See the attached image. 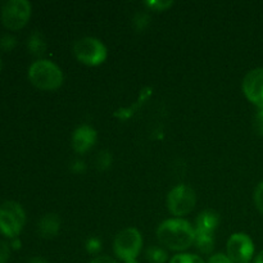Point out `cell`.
Here are the masks:
<instances>
[{"mask_svg": "<svg viewBox=\"0 0 263 263\" xmlns=\"http://www.w3.org/2000/svg\"><path fill=\"white\" fill-rule=\"evenodd\" d=\"M30 263H48L45 259L40 258V257H33V258L30 259Z\"/></svg>", "mask_w": 263, "mask_h": 263, "instance_id": "cell-28", "label": "cell"}, {"mask_svg": "<svg viewBox=\"0 0 263 263\" xmlns=\"http://www.w3.org/2000/svg\"><path fill=\"white\" fill-rule=\"evenodd\" d=\"M157 238L167 249L184 253L195 243V228L184 218H168L158 226Z\"/></svg>", "mask_w": 263, "mask_h": 263, "instance_id": "cell-1", "label": "cell"}, {"mask_svg": "<svg viewBox=\"0 0 263 263\" xmlns=\"http://www.w3.org/2000/svg\"><path fill=\"white\" fill-rule=\"evenodd\" d=\"M207 263H234L225 253H215L210 257Z\"/></svg>", "mask_w": 263, "mask_h": 263, "instance_id": "cell-24", "label": "cell"}, {"mask_svg": "<svg viewBox=\"0 0 263 263\" xmlns=\"http://www.w3.org/2000/svg\"><path fill=\"white\" fill-rule=\"evenodd\" d=\"M170 263H205L202 257L193 253H177L170 259Z\"/></svg>", "mask_w": 263, "mask_h": 263, "instance_id": "cell-16", "label": "cell"}, {"mask_svg": "<svg viewBox=\"0 0 263 263\" xmlns=\"http://www.w3.org/2000/svg\"><path fill=\"white\" fill-rule=\"evenodd\" d=\"M146 259L151 263H166L168 254L161 247H151L146 251Z\"/></svg>", "mask_w": 263, "mask_h": 263, "instance_id": "cell-15", "label": "cell"}, {"mask_svg": "<svg viewBox=\"0 0 263 263\" xmlns=\"http://www.w3.org/2000/svg\"><path fill=\"white\" fill-rule=\"evenodd\" d=\"M31 84L40 90H57L63 85L64 76L62 69L49 59H37L28 68Z\"/></svg>", "mask_w": 263, "mask_h": 263, "instance_id": "cell-2", "label": "cell"}, {"mask_svg": "<svg viewBox=\"0 0 263 263\" xmlns=\"http://www.w3.org/2000/svg\"><path fill=\"white\" fill-rule=\"evenodd\" d=\"M98 140V134L94 127L89 125H81L73 131L71 139L72 148L76 153L84 154L95 145Z\"/></svg>", "mask_w": 263, "mask_h": 263, "instance_id": "cell-10", "label": "cell"}, {"mask_svg": "<svg viewBox=\"0 0 263 263\" xmlns=\"http://www.w3.org/2000/svg\"><path fill=\"white\" fill-rule=\"evenodd\" d=\"M73 54L79 62L90 67H97L104 63L108 57L107 46L99 39L86 36L74 43Z\"/></svg>", "mask_w": 263, "mask_h": 263, "instance_id": "cell-3", "label": "cell"}, {"mask_svg": "<svg viewBox=\"0 0 263 263\" xmlns=\"http://www.w3.org/2000/svg\"><path fill=\"white\" fill-rule=\"evenodd\" d=\"M32 5L27 0H8L2 7V22L13 31L25 27L31 17Z\"/></svg>", "mask_w": 263, "mask_h": 263, "instance_id": "cell-7", "label": "cell"}, {"mask_svg": "<svg viewBox=\"0 0 263 263\" xmlns=\"http://www.w3.org/2000/svg\"><path fill=\"white\" fill-rule=\"evenodd\" d=\"M127 263H138L136 261H133V262H127Z\"/></svg>", "mask_w": 263, "mask_h": 263, "instance_id": "cell-31", "label": "cell"}, {"mask_svg": "<svg viewBox=\"0 0 263 263\" xmlns=\"http://www.w3.org/2000/svg\"><path fill=\"white\" fill-rule=\"evenodd\" d=\"M2 68H3V61L2 58H0V71H2Z\"/></svg>", "mask_w": 263, "mask_h": 263, "instance_id": "cell-30", "label": "cell"}, {"mask_svg": "<svg viewBox=\"0 0 263 263\" xmlns=\"http://www.w3.org/2000/svg\"><path fill=\"white\" fill-rule=\"evenodd\" d=\"M197 204V194L190 186L180 184L172 187L167 195V208L171 215L181 218L192 212Z\"/></svg>", "mask_w": 263, "mask_h": 263, "instance_id": "cell-6", "label": "cell"}, {"mask_svg": "<svg viewBox=\"0 0 263 263\" xmlns=\"http://www.w3.org/2000/svg\"><path fill=\"white\" fill-rule=\"evenodd\" d=\"M15 44H17V40H15L14 36L4 35L0 37V48L3 50H12L15 46Z\"/></svg>", "mask_w": 263, "mask_h": 263, "instance_id": "cell-19", "label": "cell"}, {"mask_svg": "<svg viewBox=\"0 0 263 263\" xmlns=\"http://www.w3.org/2000/svg\"><path fill=\"white\" fill-rule=\"evenodd\" d=\"M226 254L234 263H249L254 256L253 240L244 233L233 234L226 244Z\"/></svg>", "mask_w": 263, "mask_h": 263, "instance_id": "cell-8", "label": "cell"}, {"mask_svg": "<svg viewBox=\"0 0 263 263\" xmlns=\"http://www.w3.org/2000/svg\"><path fill=\"white\" fill-rule=\"evenodd\" d=\"M195 246L202 253L208 254L213 251L215 247V235L208 234H197L195 233Z\"/></svg>", "mask_w": 263, "mask_h": 263, "instance_id": "cell-14", "label": "cell"}, {"mask_svg": "<svg viewBox=\"0 0 263 263\" xmlns=\"http://www.w3.org/2000/svg\"><path fill=\"white\" fill-rule=\"evenodd\" d=\"M110 162H112V157H110V154L108 153V152H100L97 161V164H99L100 168L104 170L107 168V167H109Z\"/></svg>", "mask_w": 263, "mask_h": 263, "instance_id": "cell-22", "label": "cell"}, {"mask_svg": "<svg viewBox=\"0 0 263 263\" xmlns=\"http://www.w3.org/2000/svg\"><path fill=\"white\" fill-rule=\"evenodd\" d=\"M37 230L41 238H54L58 235L59 230H61V218L55 213H48V215L43 216L41 220L39 221Z\"/></svg>", "mask_w": 263, "mask_h": 263, "instance_id": "cell-12", "label": "cell"}, {"mask_svg": "<svg viewBox=\"0 0 263 263\" xmlns=\"http://www.w3.org/2000/svg\"><path fill=\"white\" fill-rule=\"evenodd\" d=\"M10 257V244L0 240V263H7Z\"/></svg>", "mask_w": 263, "mask_h": 263, "instance_id": "cell-21", "label": "cell"}, {"mask_svg": "<svg viewBox=\"0 0 263 263\" xmlns=\"http://www.w3.org/2000/svg\"><path fill=\"white\" fill-rule=\"evenodd\" d=\"M218 225H220V215L212 210H205L198 215L195 221V233L215 235Z\"/></svg>", "mask_w": 263, "mask_h": 263, "instance_id": "cell-11", "label": "cell"}, {"mask_svg": "<svg viewBox=\"0 0 263 263\" xmlns=\"http://www.w3.org/2000/svg\"><path fill=\"white\" fill-rule=\"evenodd\" d=\"M89 263H117L116 259H113L109 256H98L95 258H92Z\"/></svg>", "mask_w": 263, "mask_h": 263, "instance_id": "cell-25", "label": "cell"}, {"mask_svg": "<svg viewBox=\"0 0 263 263\" xmlns=\"http://www.w3.org/2000/svg\"><path fill=\"white\" fill-rule=\"evenodd\" d=\"M254 263H263V251L259 252L258 256L256 257V261H254Z\"/></svg>", "mask_w": 263, "mask_h": 263, "instance_id": "cell-29", "label": "cell"}, {"mask_svg": "<svg viewBox=\"0 0 263 263\" xmlns=\"http://www.w3.org/2000/svg\"><path fill=\"white\" fill-rule=\"evenodd\" d=\"M26 223V212L20 203L8 200L0 205V231L10 239L17 238Z\"/></svg>", "mask_w": 263, "mask_h": 263, "instance_id": "cell-5", "label": "cell"}, {"mask_svg": "<svg viewBox=\"0 0 263 263\" xmlns=\"http://www.w3.org/2000/svg\"><path fill=\"white\" fill-rule=\"evenodd\" d=\"M143 248V236L135 228H127L120 231L113 241L115 254L123 262L136 261Z\"/></svg>", "mask_w": 263, "mask_h": 263, "instance_id": "cell-4", "label": "cell"}, {"mask_svg": "<svg viewBox=\"0 0 263 263\" xmlns=\"http://www.w3.org/2000/svg\"><path fill=\"white\" fill-rule=\"evenodd\" d=\"M146 5L152 9L157 10V12H162V10L168 9L171 5H174V2H148Z\"/></svg>", "mask_w": 263, "mask_h": 263, "instance_id": "cell-23", "label": "cell"}, {"mask_svg": "<svg viewBox=\"0 0 263 263\" xmlns=\"http://www.w3.org/2000/svg\"><path fill=\"white\" fill-rule=\"evenodd\" d=\"M241 89L249 102L263 109V68L249 71L244 77Z\"/></svg>", "mask_w": 263, "mask_h": 263, "instance_id": "cell-9", "label": "cell"}, {"mask_svg": "<svg viewBox=\"0 0 263 263\" xmlns=\"http://www.w3.org/2000/svg\"><path fill=\"white\" fill-rule=\"evenodd\" d=\"M253 128L258 135L263 136V109H259L254 116Z\"/></svg>", "mask_w": 263, "mask_h": 263, "instance_id": "cell-20", "label": "cell"}, {"mask_svg": "<svg viewBox=\"0 0 263 263\" xmlns=\"http://www.w3.org/2000/svg\"><path fill=\"white\" fill-rule=\"evenodd\" d=\"M253 198H254V204H256V207L258 208L259 212L263 213V181L257 185L256 190H254Z\"/></svg>", "mask_w": 263, "mask_h": 263, "instance_id": "cell-18", "label": "cell"}, {"mask_svg": "<svg viewBox=\"0 0 263 263\" xmlns=\"http://www.w3.org/2000/svg\"><path fill=\"white\" fill-rule=\"evenodd\" d=\"M27 46L31 53L35 54V55H41L46 50L45 39H44V36L40 32H32L30 37H28Z\"/></svg>", "mask_w": 263, "mask_h": 263, "instance_id": "cell-13", "label": "cell"}, {"mask_svg": "<svg viewBox=\"0 0 263 263\" xmlns=\"http://www.w3.org/2000/svg\"><path fill=\"white\" fill-rule=\"evenodd\" d=\"M21 246H22V243H21L20 239H18V238L12 239V243H10V247H12L13 249H20Z\"/></svg>", "mask_w": 263, "mask_h": 263, "instance_id": "cell-27", "label": "cell"}, {"mask_svg": "<svg viewBox=\"0 0 263 263\" xmlns=\"http://www.w3.org/2000/svg\"><path fill=\"white\" fill-rule=\"evenodd\" d=\"M72 170L74 172H84L85 171V163L84 162L76 161L73 164H72Z\"/></svg>", "mask_w": 263, "mask_h": 263, "instance_id": "cell-26", "label": "cell"}, {"mask_svg": "<svg viewBox=\"0 0 263 263\" xmlns=\"http://www.w3.org/2000/svg\"><path fill=\"white\" fill-rule=\"evenodd\" d=\"M86 251L87 253L90 254H97L99 253L100 249H102V241H100L99 238H95V236H92V238H89L86 241Z\"/></svg>", "mask_w": 263, "mask_h": 263, "instance_id": "cell-17", "label": "cell"}]
</instances>
